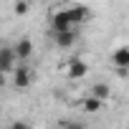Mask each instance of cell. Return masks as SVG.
Returning <instances> with one entry per match:
<instances>
[{
    "label": "cell",
    "mask_w": 129,
    "mask_h": 129,
    "mask_svg": "<svg viewBox=\"0 0 129 129\" xmlns=\"http://www.w3.org/2000/svg\"><path fill=\"white\" fill-rule=\"evenodd\" d=\"M18 56H15V48L13 46H3L0 48V71H3V76L8 79L13 71H15V66H18Z\"/></svg>",
    "instance_id": "cell-1"
},
{
    "label": "cell",
    "mask_w": 129,
    "mask_h": 129,
    "mask_svg": "<svg viewBox=\"0 0 129 129\" xmlns=\"http://www.w3.org/2000/svg\"><path fill=\"white\" fill-rule=\"evenodd\" d=\"M76 28L71 15H69V8H61V10H53L51 15V33H61V30H71Z\"/></svg>",
    "instance_id": "cell-2"
},
{
    "label": "cell",
    "mask_w": 129,
    "mask_h": 129,
    "mask_svg": "<svg viewBox=\"0 0 129 129\" xmlns=\"http://www.w3.org/2000/svg\"><path fill=\"white\" fill-rule=\"evenodd\" d=\"M10 79H13V86L23 91V89H28V86L33 84V71H30V69L25 66L23 61H20L18 66H15V71L10 74Z\"/></svg>",
    "instance_id": "cell-3"
},
{
    "label": "cell",
    "mask_w": 129,
    "mask_h": 129,
    "mask_svg": "<svg viewBox=\"0 0 129 129\" xmlns=\"http://www.w3.org/2000/svg\"><path fill=\"white\" fill-rule=\"evenodd\" d=\"M69 15H71L74 25H81V23H89V20L94 18V10H91L89 5H81V3H74V5H69Z\"/></svg>",
    "instance_id": "cell-4"
},
{
    "label": "cell",
    "mask_w": 129,
    "mask_h": 129,
    "mask_svg": "<svg viewBox=\"0 0 129 129\" xmlns=\"http://www.w3.org/2000/svg\"><path fill=\"white\" fill-rule=\"evenodd\" d=\"M76 41H79L76 28H71V30H61V33H53V43H56V48H61V51L74 48V46H76Z\"/></svg>",
    "instance_id": "cell-5"
},
{
    "label": "cell",
    "mask_w": 129,
    "mask_h": 129,
    "mask_svg": "<svg viewBox=\"0 0 129 129\" xmlns=\"http://www.w3.org/2000/svg\"><path fill=\"white\" fill-rule=\"evenodd\" d=\"M86 74H89V63H86L84 58H71V61H69L66 76H69L71 81H79V79H84Z\"/></svg>",
    "instance_id": "cell-6"
},
{
    "label": "cell",
    "mask_w": 129,
    "mask_h": 129,
    "mask_svg": "<svg viewBox=\"0 0 129 129\" xmlns=\"http://www.w3.org/2000/svg\"><path fill=\"white\" fill-rule=\"evenodd\" d=\"M13 48H15L18 61H28V58L33 56V41H30V38H25V36H23V38H18Z\"/></svg>",
    "instance_id": "cell-7"
},
{
    "label": "cell",
    "mask_w": 129,
    "mask_h": 129,
    "mask_svg": "<svg viewBox=\"0 0 129 129\" xmlns=\"http://www.w3.org/2000/svg\"><path fill=\"white\" fill-rule=\"evenodd\" d=\"M101 106H104V101H101L99 96H94L91 91H89L86 96H81V109H84L86 114H96V111H101Z\"/></svg>",
    "instance_id": "cell-8"
},
{
    "label": "cell",
    "mask_w": 129,
    "mask_h": 129,
    "mask_svg": "<svg viewBox=\"0 0 129 129\" xmlns=\"http://www.w3.org/2000/svg\"><path fill=\"white\" fill-rule=\"evenodd\" d=\"M111 66H129V46H119L111 51Z\"/></svg>",
    "instance_id": "cell-9"
},
{
    "label": "cell",
    "mask_w": 129,
    "mask_h": 129,
    "mask_svg": "<svg viewBox=\"0 0 129 129\" xmlns=\"http://www.w3.org/2000/svg\"><path fill=\"white\" fill-rule=\"evenodd\" d=\"M91 94H94V96H99L101 101H106V99L111 96V86H109V84H104V81H99V84H94V86H91Z\"/></svg>",
    "instance_id": "cell-10"
},
{
    "label": "cell",
    "mask_w": 129,
    "mask_h": 129,
    "mask_svg": "<svg viewBox=\"0 0 129 129\" xmlns=\"http://www.w3.org/2000/svg\"><path fill=\"white\" fill-rule=\"evenodd\" d=\"M30 5H28V0H15V15H28Z\"/></svg>",
    "instance_id": "cell-11"
},
{
    "label": "cell",
    "mask_w": 129,
    "mask_h": 129,
    "mask_svg": "<svg viewBox=\"0 0 129 129\" xmlns=\"http://www.w3.org/2000/svg\"><path fill=\"white\" fill-rule=\"evenodd\" d=\"M5 129H28V124H25V121H20V119H15V121H10Z\"/></svg>",
    "instance_id": "cell-12"
},
{
    "label": "cell",
    "mask_w": 129,
    "mask_h": 129,
    "mask_svg": "<svg viewBox=\"0 0 129 129\" xmlns=\"http://www.w3.org/2000/svg\"><path fill=\"white\" fill-rule=\"evenodd\" d=\"M63 129H86V124H81V121H66Z\"/></svg>",
    "instance_id": "cell-13"
},
{
    "label": "cell",
    "mask_w": 129,
    "mask_h": 129,
    "mask_svg": "<svg viewBox=\"0 0 129 129\" xmlns=\"http://www.w3.org/2000/svg\"><path fill=\"white\" fill-rule=\"evenodd\" d=\"M58 129H63V126H58Z\"/></svg>",
    "instance_id": "cell-14"
}]
</instances>
